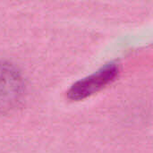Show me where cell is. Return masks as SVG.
I'll list each match as a JSON object with an SVG mask.
<instances>
[{
    "instance_id": "7a4b0ae2",
    "label": "cell",
    "mask_w": 153,
    "mask_h": 153,
    "mask_svg": "<svg viewBox=\"0 0 153 153\" xmlns=\"http://www.w3.org/2000/svg\"><path fill=\"white\" fill-rule=\"evenodd\" d=\"M118 73L116 64H108L94 74L74 82L67 91V98L74 101L87 99L114 82Z\"/></svg>"
},
{
    "instance_id": "6da1fadb",
    "label": "cell",
    "mask_w": 153,
    "mask_h": 153,
    "mask_svg": "<svg viewBox=\"0 0 153 153\" xmlns=\"http://www.w3.org/2000/svg\"><path fill=\"white\" fill-rule=\"evenodd\" d=\"M25 93V82L16 65L0 60V114L15 109Z\"/></svg>"
}]
</instances>
